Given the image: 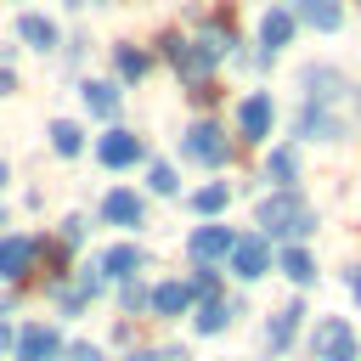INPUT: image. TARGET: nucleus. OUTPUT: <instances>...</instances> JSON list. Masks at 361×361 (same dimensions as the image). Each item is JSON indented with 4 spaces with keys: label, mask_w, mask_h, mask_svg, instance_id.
<instances>
[{
    "label": "nucleus",
    "mask_w": 361,
    "mask_h": 361,
    "mask_svg": "<svg viewBox=\"0 0 361 361\" xmlns=\"http://www.w3.org/2000/svg\"><path fill=\"white\" fill-rule=\"evenodd\" d=\"M102 271H107V276H135V271H141V248H130V243L107 248V254H102Z\"/></svg>",
    "instance_id": "dca6fc26"
},
{
    "label": "nucleus",
    "mask_w": 361,
    "mask_h": 361,
    "mask_svg": "<svg viewBox=\"0 0 361 361\" xmlns=\"http://www.w3.org/2000/svg\"><path fill=\"white\" fill-rule=\"evenodd\" d=\"M17 34H23L34 51H51V45H56V23H51V17H39V11L17 17Z\"/></svg>",
    "instance_id": "f8f14e48"
},
{
    "label": "nucleus",
    "mask_w": 361,
    "mask_h": 361,
    "mask_svg": "<svg viewBox=\"0 0 361 361\" xmlns=\"http://www.w3.org/2000/svg\"><path fill=\"white\" fill-rule=\"evenodd\" d=\"M265 175H276V180H282V186H288V180H293V175H299V158H293V147H276V152H271V158H265Z\"/></svg>",
    "instance_id": "aec40b11"
},
{
    "label": "nucleus",
    "mask_w": 361,
    "mask_h": 361,
    "mask_svg": "<svg viewBox=\"0 0 361 361\" xmlns=\"http://www.w3.org/2000/svg\"><path fill=\"white\" fill-rule=\"evenodd\" d=\"M299 316H305L299 305L276 310V316H271V327H265V344H271V350H288V344H293V333H299Z\"/></svg>",
    "instance_id": "ddd939ff"
},
{
    "label": "nucleus",
    "mask_w": 361,
    "mask_h": 361,
    "mask_svg": "<svg viewBox=\"0 0 361 361\" xmlns=\"http://www.w3.org/2000/svg\"><path fill=\"white\" fill-rule=\"evenodd\" d=\"M259 226L276 231V237H310L316 231V209L299 197V192H276L259 203Z\"/></svg>",
    "instance_id": "f257e3e1"
},
{
    "label": "nucleus",
    "mask_w": 361,
    "mask_h": 361,
    "mask_svg": "<svg viewBox=\"0 0 361 361\" xmlns=\"http://www.w3.org/2000/svg\"><path fill=\"white\" fill-rule=\"evenodd\" d=\"M226 322H231V305H220V299H214V305H203V316H197V333H220Z\"/></svg>",
    "instance_id": "5701e85b"
},
{
    "label": "nucleus",
    "mask_w": 361,
    "mask_h": 361,
    "mask_svg": "<svg viewBox=\"0 0 361 361\" xmlns=\"http://www.w3.org/2000/svg\"><path fill=\"white\" fill-rule=\"evenodd\" d=\"M28 265H34V243L28 237H0V276L17 282V276H28Z\"/></svg>",
    "instance_id": "423d86ee"
},
{
    "label": "nucleus",
    "mask_w": 361,
    "mask_h": 361,
    "mask_svg": "<svg viewBox=\"0 0 361 361\" xmlns=\"http://www.w3.org/2000/svg\"><path fill=\"white\" fill-rule=\"evenodd\" d=\"M237 124H243L248 141H265V135H271V96H248V102L237 107Z\"/></svg>",
    "instance_id": "0eeeda50"
},
{
    "label": "nucleus",
    "mask_w": 361,
    "mask_h": 361,
    "mask_svg": "<svg viewBox=\"0 0 361 361\" xmlns=\"http://www.w3.org/2000/svg\"><path fill=\"white\" fill-rule=\"evenodd\" d=\"M192 209H197V214H214V209H226V180H214V186L192 192Z\"/></svg>",
    "instance_id": "4be33fe9"
},
{
    "label": "nucleus",
    "mask_w": 361,
    "mask_h": 361,
    "mask_svg": "<svg viewBox=\"0 0 361 361\" xmlns=\"http://www.w3.org/2000/svg\"><path fill=\"white\" fill-rule=\"evenodd\" d=\"M282 271H288L293 282H316V265H310L305 248H288V254H282Z\"/></svg>",
    "instance_id": "412c9836"
},
{
    "label": "nucleus",
    "mask_w": 361,
    "mask_h": 361,
    "mask_svg": "<svg viewBox=\"0 0 361 361\" xmlns=\"http://www.w3.org/2000/svg\"><path fill=\"white\" fill-rule=\"evenodd\" d=\"M68 6H85V0H68Z\"/></svg>",
    "instance_id": "c756f323"
},
{
    "label": "nucleus",
    "mask_w": 361,
    "mask_h": 361,
    "mask_svg": "<svg viewBox=\"0 0 361 361\" xmlns=\"http://www.w3.org/2000/svg\"><path fill=\"white\" fill-rule=\"evenodd\" d=\"M6 90H11V73H6V68H0V96H6Z\"/></svg>",
    "instance_id": "cd10ccee"
},
{
    "label": "nucleus",
    "mask_w": 361,
    "mask_h": 361,
    "mask_svg": "<svg viewBox=\"0 0 361 361\" xmlns=\"http://www.w3.org/2000/svg\"><path fill=\"white\" fill-rule=\"evenodd\" d=\"M51 147H56L62 158H73V152L85 147V135H79V124H68V118H56V124H51Z\"/></svg>",
    "instance_id": "6ab92c4d"
},
{
    "label": "nucleus",
    "mask_w": 361,
    "mask_h": 361,
    "mask_svg": "<svg viewBox=\"0 0 361 361\" xmlns=\"http://www.w3.org/2000/svg\"><path fill=\"white\" fill-rule=\"evenodd\" d=\"M102 214H107L113 226H141V214H147V209H141V197H135V192H107V197H102Z\"/></svg>",
    "instance_id": "1a4fd4ad"
},
{
    "label": "nucleus",
    "mask_w": 361,
    "mask_h": 361,
    "mask_svg": "<svg viewBox=\"0 0 361 361\" xmlns=\"http://www.w3.org/2000/svg\"><path fill=\"white\" fill-rule=\"evenodd\" d=\"M0 186H6V164H0Z\"/></svg>",
    "instance_id": "c85d7f7f"
},
{
    "label": "nucleus",
    "mask_w": 361,
    "mask_h": 361,
    "mask_svg": "<svg viewBox=\"0 0 361 361\" xmlns=\"http://www.w3.org/2000/svg\"><path fill=\"white\" fill-rule=\"evenodd\" d=\"M310 350H316V361H350V355H355V333H350V322H338V316L316 322Z\"/></svg>",
    "instance_id": "f03ea898"
},
{
    "label": "nucleus",
    "mask_w": 361,
    "mask_h": 361,
    "mask_svg": "<svg viewBox=\"0 0 361 361\" xmlns=\"http://www.w3.org/2000/svg\"><path fill=\"white\" fill-rule=\"evenodd\" d=\"M118 73H124V79H141V73H147V56L130 51V45H118Z\"/></svg>",
    "instance_id": "b1692460"
},
{
    "label": "nucleus",
    "mask_w": 361,
    "mask_h": 361,
    "mask_svg": "<svg viewBox=\"0 0 361 361\" xmlns=\"http://www.w3.org/2000/svg\"><path fill=\"white\" fill-rule=\"evenodd\" d=\"M231 271H237L243 282L265 276V243H259V237H243V243L231 248Z\"/></svg>",
    "instance_id": "6e6552de"
},
{
    "label": "nucleus",
    "mask_w": 361,
    "mask_h": 361,
    "mask_svg": "<svg viewBox=\"0 0 361 361\" xmlns=\"http://www.w3.org/2000/svg\"><path fill=\"white\" fill-rule=\"evenodd\" d=\"M96 158H102L107 169H130V164L141 158V141H135L130 130H107V135L96 141Z\"/></svg>",
    "instance_id": "39448f33"
},
{
    "label": "nucleus",
    "mask_w": 361,
    "mask_h": 361,
    "mask_svg": "<svg viewBox=\"0 0 361 361\" xmlns=\"http://www.w3.org/2000/svg\"><path fill=\"white\" fill-rule=\"evenodd\" d=\"M186 305H192V288L186 282H158L152 288V310L158 316H186Z\"/></svg>",
    "instance_id": "9b49d317"
},
{
    "label": "nucleus",
    "mask_w": 361,
    "mask_h": 361,
    "mask_svg": "<svg viewBox=\"0 0 361 361\" xmlns=\"http://www.w3.org/2000/svg\"><path fill=\"white\" fill-rule=\"evenodd\" d=\"M152 192H175V169L169 164H152Z\"/></svg>",
    "instance_id": "393cba45"
},
{
    "label": "nucleus",
    "mask_w": 361,
    "mask_h": 361,
    "mask_svg": "<svg viewBox=\"0 0 361 361\" xmlns=\"http://www.w3.org/2000/svg\"><path fill=\"white\" fill-rule=\"evenodd\" d=\"M305 23L322 28V34H333L344 23V11H338V0H305Z\"/></svg>",
    "instance_id": "f3484780"
},
{
    "label": "nucleus",
    "mask_w": 361,
    "mask_h": 361,
    "mask_svg": "<svg viewBox=\"0 0 361 361\" xmlns=\"http://www.w3.org/2000/svg\"><path fill=\"white\" fill-rule=\"evenodd\" d=\"M17 355H23V361H56V355H62V344H56V333H51V327H28V333H23V344H17Z\"/></svg>",
    "instance_id": "9d476101"
},
{
    "label": "nucleus",
    "mask_w": 361,
    "mask_h": 361,
    "mask_svg": "<svg viewBox=\"0 0 361 361\" xmlns=\"http://www.w3.org/2000/svg\"><path fill=\"white\" fill-rule=\"evenodd\" d=\"M73 361H102V350H96V344H79V350H73Z\"/></svg>",
    "instance_id": "a878e982"
},
{
    "label": "nucleus",
    "mask_w": 361,
    "mask_h": 361,
    "mask_svg": "<svg viewBox=\"0 0 361 361\" xmlns=\"http://www.w3.org/2000/svg\"><path fill=\"white\" fill-rule=\"evenodd\" d=\"M180 147H186V158H197V164H226V135H220V124H192Z\"/></svg>",
    "instance_id": "7ed1b4c3"
},
{
    "label": "nucleus",
    "mask_w": 361,
    "mask_h": 361,
    "mask_svg": "<svg viewBox=\"0 0 361 361\" xmlns=\"http://www.w3.org/2000/svg\"><path fill=\"white\" fill-rule=\"evenodd\" d=\"M299 135H322V141H333V135H338V124H333L322 107H305V113H299Z\"/></svg>",
    "instance_id": "a211bd4d"
},
{
    "label": "nucleus",
    "mask_w": 361,
    "mask_h": 361,
    "mask_svg": "<svg viewBox=\"0 0 361 361\" xmlns=\"http://www.w3.org/2000/svg\"><path fill=\"white\" fill-rule=\"evenodd\" d=\"M288 34H293V11H265V23H259V39H265V51H276V45H288Z\"/></svg>",
    "instance_id": "4468645a"
},
{
    "label": "nucleus",
    "mask_w": 361,
    "mask_h": 361,
    "mask_svg": "<svg viewBox=\"0 0 361 361\" xmlns=\"http://www.w3.org/2000/svg\"><path fill=\"white\" fill-rule=\"evenodd\" d=\"M231 248H237V237H231L226 226H197V231H192V243H186V254H192L197 265H209V259H226Z\"/></svg>",
    "instance_id": "20e7f679"
},
{
    "label": "nucleus",
    "mask_w": 361,
    "mask_h": 361,
    "mask_svg": "<svg viewBox=\"0 0 361 361\" xmlns=\"http://www.w3.org/2000/svg\"><path fill=\"white\" fill-rule=\"evenodd\" d=\"M79 96H85V107H90L96 118H113V113H118V90H113V85H96V79H90V85H79Z\"/></svg>",
    "instance_id": "2eb2a0df"
},
{
    "label": "nucleus",
    "mask_w": 361,
    "mask_h": 361,
    "mask_svg": "<svg viewBox=\"0 0 361 361\" xmlns=\"http://www.w3.org/2000/svg\"><path fill=\"white\" fill-rule=\"evenodd\" d=\"M350 293H355V299H361V265H355V271H350Z\"/></svg>",
    "instance_id": "bb28decb"
}]
</instances>
